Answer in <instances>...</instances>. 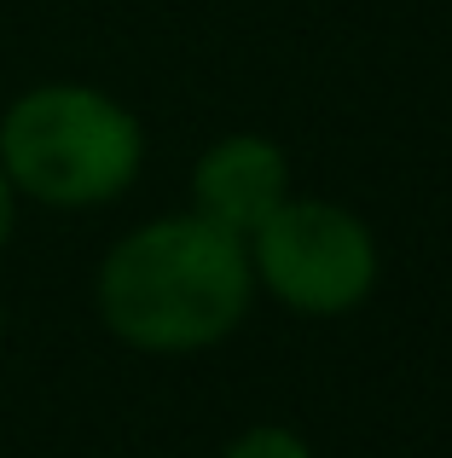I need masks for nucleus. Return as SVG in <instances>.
<instances>
[{
	"mask_svg": "<svg viewBox=\"0 0 452 458\" xmlns=\"http://www.w3.org/2000/svg\"><path fill=\"white\" fill-rule=\"evenodd\" d=\"M255 296L249 244L204 215H169L105 256L99 313L128 348L192 354L238 331Z\"/></svg>",
	"mask_w": 452,
	"mask_h": 458,
	"instance_id": "f257e3e1",
	"label": "nucleus"
},
{
	"mask_svg": "<svg viewBox=\"0 0 452 458\" xmlns=\"http://www.w3.org/2000/svg\"><path fill=\"white\" fill-rule=\"evenodd\" d=\"M139 123L116 99L93 88H53L23 93L0 123V168L18 191L58 209H81V203H105L128 191L139 174Z\"/></svg>",
	"mask_w": 452,
	"mask_h": 458,
	"instance_id": "f03ea898",
	"label": "nucleus"
},
{
	"mask_svg": "<svg viewBox=\"0 0 452 458\" xmlns=\"http://www.w3.org/2000/svg\"><path fill=\"white\" fill-rule=\"evenodd\" d=\"M249 267L284 308L331 319L372 296L377 244L360 215L325 198H284L249 233Z\"/></svg>",
	"mask_w": 452,
	"mask_h": 458,
	"instance_id": "7ed1b4c3",
	"label": "nucleus"
},
{
	"mask_svg": "<svg viewBox=\"0 0 452 458\" xmlns=\"http://www.w3.org/2000/svg\"><path fill=\"white\" fill-rule=\"evenodd\" d=\"M290 198V163L272 140L261 134H232L221 146H209L197 157V174H192V215L226 226L249 244L261 221H267L279 203Z\"/></svg>",
	"mask_w": 452,
	"mask_h": 458,
	"instance_id": "20e7f679",
	"label": "nucleus"
},
{
	"mask_svg": "<svg viewBox=\"0 0 452 458\" xmlns=\"http://www.w3.org/2000/svg\"><path fill=\"white\" fill-rule=\"evenodd\" d=\"M221 458H314L307 441L296 429H279V424H261V429H244Z\"/></svg>",
	"mask_w": 452,
	"mask_h": 458,
	"instance_id": "39448f33",
	"label": "nucleus"
},
{
	"mask_svg": "<svg viewBox=\"0 0 452 458\" xmlns=\"http://www.w3.org/2000/svg\"><path fill=\"white\" fill-rule=\"evenodd\" d=\"M6 233H12V180L0 168V244H6Z\"/></svg>",
	"mask_w": 452,
	"mask_h": 458,
	"instance_id": "423d86ee",
	"label": "nucleus"
}]
</instances>
